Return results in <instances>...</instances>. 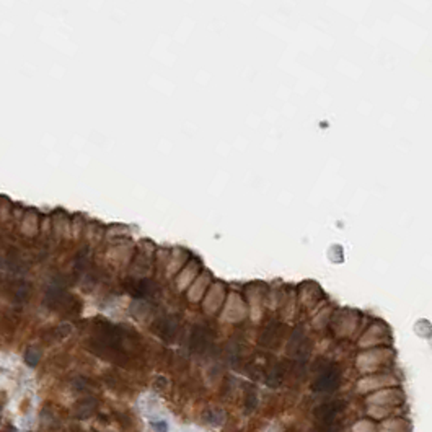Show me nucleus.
<instances>
[{
  "mask_svg": "<svg viewBox=\"0 0 432 432\" xmlns=\"http://www.w3.org/2000/svg\"><path fill=\"white\" fill-rule=\"evenodd\" d=\"M339 380H341V372L338 367H328L323 372L320 373L317 382H315L313 388L315 392L318 393H328V392H333L336 386L339 385Z\"/></svg>",
  "mask_w": 432,
  "mask_h": 432,
  "instance_id": "1",
  "label": "nucleus"
},
{
  "mask_svg": "<svg viewBox=\"0 0 432 432\" xmlns=\"http://www.w3.org/2000/svg\"><path fill=\"white\" fill-rule=\"evenodd\" d=\"M342 409H344L342 401H328L315 409V417H317L323 426H328V424H333L336 416H338Z\"/></svg>",
  "mask_w": 432,
  "mask_h": 432,
  "instance_id": "2",
  "label": "nucleus"
},
{
  "mask_svg": "<svg viewBox=\"0 0 432 432\" xmlns=\"http://www.w3.org/2000/svg\"><path fill=\"white\" fill-rule=\"evenodd\" d=\"M127 290L136 298H147V297H152L157 292V285L152 281L141 279V281H134V282L127 284Z\"/></svg>",
  "mask_w": 432,
  "mask_h": 432,
  "instance_id": "3",
  "label": "nucleus"
},
{
  "mask_svg": "<svg viewBox=\"0 0 432 432\" xmlns=\"http://www.w3.org/2000/svg\"><path fill=\"white\" fill-rule=\"evenodd\" d=\"M209 331L204 326H196L191 333V349L193 353H204L209 344Z\"/></svg>",
  "mask_w": 432,
  "mask_h": 432,
  "instance_id": "4",
  "label": "nucleus"
},
{
  "mask_svg": "<svg viewBox=\"0 0 432 432\" xmlns=\"http://www.w3.org/2000/svg\"><path fill=\"white\" fill-rule=\"evenodd\" d=\"M157 333L160 334V338L171 341L178 333V321L173 317H166L163 320H160L157 323Z\"/></svg>",
  "mask_w": 432,
  "mask_h": 432,
  "instance_id": "5",
  "label": "nucleus"
},
{
  "mask_svg": "<svg viewBox=\"0 0 432 432\" xmlns=\"http://www.w3.org/2000/svg\"><path fill=\"white\" fill-rule=\"evenodd\" d=\"M93 409H95L93 401L92 400H85V401L80 403V405H77V416L78 417H87V416H90L93 413Z\"/></svg>",
  "mask_w": 432,
  "mask_h": 432,
  "instance_id": "6",
  "label": "nucleus"
},
{
  "mask_svg": "<svg viewBox=\"0 0 432 432\" xmlns=\"http://www.w3.org/2000/svg\"><path fill=\"white\" fill-rule=\"evenodd\" d=\"M25 361H26V364L28 365H31V367H34L36 364L39 362V353L36 349H28L26 351V354H25Z\"/></svg>",
  "mask_w": 432,
  "mask_h": 432,
  "instance_id": "7",
  "label": "nucleus"
},
{
  "mask_svg": "<svg viewBox=\"0 0 432 432\" xmlns=\"http://www.w3.org/2000/svg\"><path fill=\"white\" fill-rule=\"evenodd\" d=\"M153 429L157 432H168V424L166 421H157V422H152Z\"/></svg>",
  "mask_w": 432,
  "mask_h": 432,
  "instance_id": "8",
  "label": "nucleus"
},
{
  "mask_svg": "<svg viewBox=\"0 0 432 432\" xmlns=\"http://www.w3.org/2000/svg\"><path fill=\"white\" fill-rule=\"evenodd\" d=\"M317 432H339V429L334 424H328V426H323V429H320Z\"/></svg>",
  "mask_w": 432,
  "mask_h": 432,
  "instance_id": "9",
  "label": "nucleus"
},
{
  "mask_svg": "<svg viewBox=\"0 0 432 432\" xmlns=\"http://www.w3.org/2000/svg\"><path fill=\"white\" fill-rule=\"evenodd\" d=\"M4 432H17V427L15 426H7V429Z\"/></svg>",
  "mask_w": 432,
  "mask_h": 432,
  "instance_id": "10",
  "label": "nucleus"
},
{
  "mask_svg": "<svg viewBox=\"0 0 432 432\" xmlns=\"http://www.w3.org/2000/svg\"><path fill=\"white\" fill-rule=\"evenodd\" d=\"M0 411H2V405H0Z\"/></svg>",
  "mask_w": 432,
  "mask_h": 432,
  "instance_id": "11",
  "label": "nucleus"
}]
</instances>
